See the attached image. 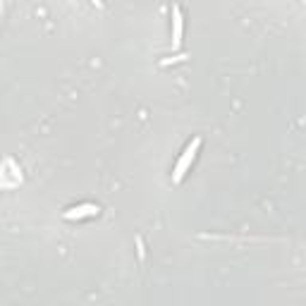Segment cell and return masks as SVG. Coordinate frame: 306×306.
Returning <instances> with one entry per match:
<instances>
[{"instance_id": "obj_1", "label": "cell", "mask_w": 306, "mask_h": 306, "mask_svg": "<svg viewBox=\"0 0 306 306\" xmlns=\"http://www.w3.org/2000/svg\"><path fill=\"white\" fill-rule=\"evenodd\" d=\"M201 144H204V139H201V136H194V139L189 142V146L182 151V156H180V160H177V165H175V170H172V182H175V184H180V182L184 180L186 170H189L192 163H194V158H196Z\"/></svg>"}, {"instance_id": "obj_2", "label": "cell", "mask_w": 306, "mask_h": 306, "mask_svg": "<svg viewBox=\"0 0 306 306\" xmlns=\"http://www.w3.org/2000/svg\"><path fill=\"white\" fill-rule=\"evenodd\" d=\"M100 208L96 204H82V206H74V208H67L65 213H62V218L65 220H82V218H94V216H98Z\"/></svg>"}, {"instance_id": "obj_3", "label": "cell", "mask_w": 306, "mask_h": 306, "mask_svg": "<svg viewBox=\"0 0 306 306\" xmlns=\"http://www.w3.org/2000/svg\"><path fill=\"white\" fill-rule=\"evenodd\" d=\"M172 48L182 46V32H184V20H182V10L180 5H172Z\"/></svg>"}, {"instance_id": "obj_4", "label": "cell", "mask_w": 306, "mask_h": 306, "mask_svg": "<svg viewBox=\"0 0 306 306\" xmlns=\"http://www.w3.org/2000/svg\"><path fill=\"white\" fill-rule=\"evenodd\" d=\"M136 254H139V263H144V258H146V249H144L142 237H136Z\"/></svg>"}, {"instance_id": "obj_5", "label": "cell", "mask_w": 306, "mask_h": 306, "mask_svg": "<svg viewBox=\"0 0 306 306\" xmlns=\"http://www.w3.org/2000/svg\"><path fill=\"white\" fill-rule=\"evenodd\" d=\"M186 55H177V58H172V60H163V62H160V65H168V62H177V60H184Z\"/></svg>"}]
</instances>
